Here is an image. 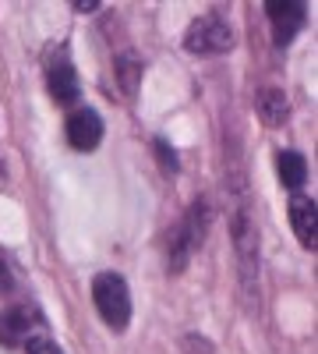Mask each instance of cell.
<instances>
[{
    "mask_svg": "<svg viewBox=\"0 0 318 354\" xmlns=\"http://www.w3.org/2000/svg\"><path fill=\"white\" fill-rule=\"evenodd\" d=\"M230 181V234H234V252L241 266V290L248 301H258V227H255V205L244 185V170L237 167L234 174L226 170Z\"/></svg>",
    "mask_w": 318,
    "mask_h": 354,
    "instance_id": "cell-1",
    "label": "cell"
},
{
    "mask_svg": "<svg viewBox=\"0 0 318 354\" xmlns=\"http://www.w3.org/2000/svg\"><path fill=\"white\" fill-rule=\"evenodd\" d=\"M209 223H212V205L209 198H195L188 205V213L170 227L166 234V273H184L191 255L201 248V241H206L209 234Z\"/></svg>",
    "mask_w": 318,
    "mask_h": 354,
    "instance_id": "cell-2",
    "label": "cell"
},
{
    "mask_svg": "<svg viewBox=\"0 0 318 354\" xmlns=\"http://www.w3.org/2000/svg\"><path fill=\"white\" fill-rule=\"evenodd\" d=\"M92 305L99 312V319L113 333H124L128 322H131V290H128V280L121 273H96L92 277Z\"/></svg>",
    "mask_w": 318,
    "mask_h": 354,
    "instance_id": "cell-3",
    "label": "cell"
},
{
    "mask_svg": "<svg viewBox=\"0 0 318 354\" xmlns=\"http://www.w3.org/2000/svg\"><path fill=\"white\" fill-rule=\"evenodd\" d=\"M184 50L195 57H216V53H230L234 50V28L226 25V18L219 15H201L188 25L184 32Z\"/></svg>",
    "mask_w": 318,
    "mask_h": 354,
    "instance_id": "cell-4",
    "label": "cell"
},
{
    "mask_svg": "<svg viewBox=\"0 0 318 354\" xmlns=\"http://www.w3.org/2000/svg\"><path fill=\"white\" fill-rule=\"evenodd\" d=\"M36 333H46L43 330V315L32 301H21V305H11L0 312V344L4 347H25Z\"/></svg>",
    "mask_w": 318,
    "mask_h": 354,
    "instance_id": "cell-5",
    "label": "cell"
},
{
    "mask_svg": "<svg viewBox=\"0 0 318 354\" xmlns=\"http://www.w3.org/2000/svg\"><path fill=\"white\" fill-rule=\"evenodd\" d=\"M266 15H269V25H272V43L279 50H286L308 21V4H301V0H269Z\"/></svg>",
    "mask_w": 318,
    "mask_h": 354,
    "instance_id": "cell-6",
    "label": "cell"
},
{
    "mask_svg": "<svg viewBox=\"0 0 318 354\" xmlns=\"http://www.w3.org/2000/svg\"><path fill=\"white\" fill-rule=\"evenodd\" d=\"M46 88H50V96H53L57 106H74L81 100V82H78V71H74V64H71V57H68L64 46L46 64Z\"/></svg>",
    "mask_w": 318,
    "mask_h": 354,
    "instance_id": "cell-7",
    "label": "cell"
},
{
    "mask_svg": "<svg viewBox=\"0 0 318 354\" xmlns=\"http://www.w3.org/2000/svg\"><path fill=\"white\" fill-rule=\"evenodd\" d=\"M64 131H68V145L74 153H92L103 142V117L92 106H78V110H71Z\"/></svg>",
    "mask_w": 318,
    "mask_h": 354,
    "instance_id": "cell-8",
    "label": "cell"
},
{
    "mask_svg": "<svg viewBox=\"0 0 318 354\" xmlns=\"http://www.w3.org/2000/svg\"><path fill=\"white\" fill-rule=\"evenodd\" d=\"M286 213H290V227L297 234V241L308 252H315L318 248V205H315V198L304 195V192H294L290 205H286Z\"/></svg>",
    "mask_w": 318,
    "mask_h": 354,
    "instance_id": "cell-9",
    "label": "cell"
},
{
    "mask_svg": "<svg viewBox=\"0 0 318 354\" xmlns=\"http://www.w3.org/2000/svg\"><path fill=\"white\" fill-rule=\"evenodd\" d=\"M255 106H258V117H262L269 128H279L286 117H290V100H286V93H283V88H276V85L258 88Z\"/></svg>",
    "mask_w": 318,
    "mask_h": 354,
    "instance_id": "cell-10",
    "label": "cell"
},
{
    "mask_svg": "<svg viewBox=\"0 0 318 354\" xmlns=\"http://www.w3.org/2000/svg\"><path fill=\"white\" fill-rule=\"evenodd\" d=\"M276 174H279L283 188L301 192V185L308 181V160L297 149H279L276 153Z\"/></svg>",
    "mask_w": 318,
    "mask_h": 354,
    "instance_id": "cell-11",
    "label": "cell"
},
{
    "mask_svg": "<svg viewBox=\"0 0 318 354\" xmlns=\"http://www.w3.org/2000/svg\"><path fill=\"white\" fill-rule=\"evenodd\" d=\"M141 71H146V64H141V57H138L135 50L117 53V61H113V78H117V85L124 88V96H135V93H138Z\"/></svg>",
    "mask_w": 318,
    "mask_h": 354,
    "instance_id": "cell-12",
    "label": "cell"
},
{
    "mask_svg": "<svg viewBox=\"0 0 318 354\" xmlns=\"http://www.w3.org/2000/svg\"><path fill=\"white\" fill-rule=\"evenodd\" d=\"M152 149H156L159 170H163L166 177H177V174H181V156H177V149L170 145L166 135H156V138H152Z\"/></svg>",
    "mask_w": 318,
    "mask_h": 354,
    "instance_id": "cell-13",
    "label": "cell"
},
{
    "mask_svg": "<svg viewBox=\"0 0 318 354\" xmlns=\"http://www.w3.org/2000/svg\"><path fill=\"white\" fill-rule=\"evenodd\" d=\"M181 351H184V354H216L212 340L201 337V333H188V337L181 340Z\"/></svg>",
    "mask_w": 318,
    "mask_h": 354,
    "instance_id": "cell-14",
    "label": "cell"
},
{
    "mask_svg": "<svg viewBox=\"0 0 318 354\" xmlns=\"http://www.w3.org/2000/svg\"><path fill=\"white\" fill-rule=\"evenodd\" d=\"M25 354H64V351H61V344H53L46 333H36L32 340L25 344Z\"/></svg>",
    "mask_w": 318,
    "mask_h": 354,
    "instance_id": "cell-15",
    "label": "cell"
},
{
    "mask_svg": "<svg viewBox=\"0 0 318 354\" xmlns=\"http://www.w3.org/2000/svg\"><path fill=\"white\" fill-rule=\"evenodd\" d=\"M11 287H14V273H11L8 259L0 255V298H4V294H11Z\"/></svg>",
    "mask_w": 318,
    "mask_h": 354,
    "instance_id": "cell-16",
    "label": "cell"
},
{
    "mask_svg": "<svg viewBox=\"0 0 318 354\" xmlns=\"http://www.w3.org/2000/svg\"><path fill=\"white\" fill-rule=\"evenodd\" d=\"M71 8L81 11V15H85V11H99V0H71Z\"/></svg>",
    "mask_w": 318,
    "mask_h": 354,
    "instance_id": "cell-17",
    "label": "cell"
},
{
    "mask_svg": "<svg viewBox=\"0 0 318 354\" xmlns=\"http://www.w3.org/2000/svg\"><path fill=\"white\" fill-rule=\"evenodd\" d=\"M0 185H4V160H0Z\"/></svg>",
    "mask_w": 318,
    "mask_h": 354,
    "instance_id": "cell-18",
    "label": "cell"
}]
</instances>
